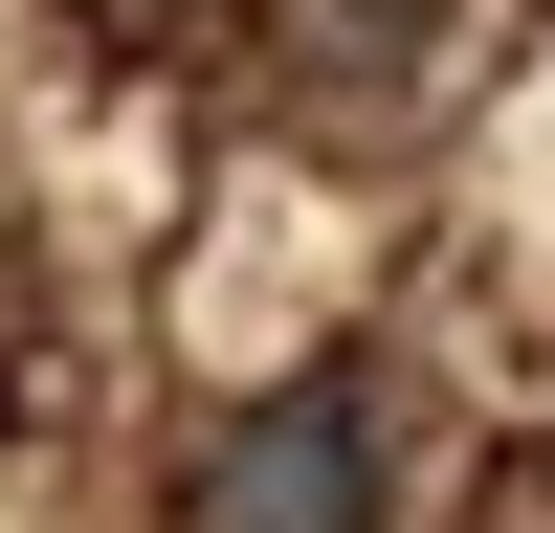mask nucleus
I'll return each instance as SVG.
<instances>
[{"label":"nucleus","mask_w":555,"mask_h":533,"mask_svg":"<svg viewBox=\"0 0 555 533\" xmlns=\"http://www.w3.org/2000/svg\"><path fill=\"white\" fill-rule=\"evenodd\" d=\"M178 533H378V378H267L201 444Z\"/></svg>","instance_id":"nucleus-1"},{"label":"nucleus","mask_w":555,"mask_h":533,"mask_svg":"<svg viewBox=\"0 0 555 533\" xmlns=\"http://www.w3.org/2000/svg\"><path fill=\"white\" fill-rule=\"evenodd\" d=\"M400 23H423V0H334V44H400Z\"/></svg>","instance_id":"nucleus-2"}]
</instances>
